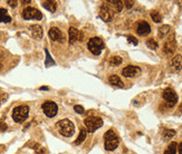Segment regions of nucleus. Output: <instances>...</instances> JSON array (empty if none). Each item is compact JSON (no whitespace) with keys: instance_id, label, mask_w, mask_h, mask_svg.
<instances>
[{"instance_id":"nucleus-41","label":"nucleus","mask_w":182,"mask_h":154,"mask_svg":"<svg viewBox=\"0 0 182 154\" xmlns=\"http://www.w3.org/2000/svg\"><path fill=\"white\" fill-rule=\"evenodd\" d=\"M40 89H43V90H46V89H48V87H40Z\"/></svg>"},{"instance_id":"nucleus-30","label":"nucleus","mask_w":182,"mask_h":154,"mask_svg":"<svg viewBox=\"0 0 182 154\" xmlns=\"http://www.w3.org/2000/svg\"><path fill=\"white\" fill-rule=\"evenodd\" d=\"M74 109H75V112L78 113V114H84V112H85L84 107L80 106V105H75V106H74Z\"/></svg>"},{"instance_id":"nucleus-19","label":"nucleus","mask_w":182,"mask_h":154,"mask_svg":"<svg viewBox=\"0 0 182 154\" xmlns=\"http://www.w3.org/2000/svg\"><path fill=\"white\" fill-rule=\"evenodd\" d=\"M170 30H171V27H170L169 25H163V26H161L160 28L158 29V36H159V38L163 39V38L165 37L166 35H168L170 32Z\"/></svg>"},{"instance_id":"nucleus-5","label":"nucleus","mask_w":182,"mask_h":154,"mask_svg":"<svg viewBox=\"0 0 182 154\" xmlns=\"http://www.w3.org/2000/svg\"><path fill=\"white\" fill-rule=\"evenodd\" d=\"M84 124L86 126V131L87 132H95L97 128H99L103 125V120L101 117L97 116H89L84 120Z\"/></svg>"},{"instance_id":"nucleus-20","label":"nucleus","mask_w":182,"mask_h":154,"mask_svg":"<svg viewBox=\"0 0 182 154\" xmlns=\"http://www.w3.org/2000/svg\"><path fill=\"white\" fill-rule=\"evenodd\" d=\"M43 7L45 9H47V10H49L50 12H55L57 9V2L56 1H43Z\"/></svg>"},{"instance_id":"nucleus-24","label":"nucleus","mask_w":182,"mask_h":154,"mask_svg":"<svg viewBox=\"0 0 182 154\" xmlns=\"http://www.w3.org/2000/svg\"><path fill=\"white\" fill-rule=\"evenodd\" d=\"M178 144L175 142H171L168 146V149L164 151V154H177Z\"/></svg>"},{"instance_id":"nucleus-32","label":"nucleus","mask_w":182,"mask_h":154,"mask_svg":"<svg viewBox=\"0 0 182 154\" xmlns=\"http://www.w3.org/2000/svg\"><path fill=\"white\" fill-rule=\"evenodd\" d=\"M127 40H129V43H132L133 45H137V39L133 36H127Z\"/></svg>"},{"instance_id":"nucleus-36","label":"nucleus","mask_w":182,"mask_h":154,"mask_svg":"<svg viewBox=\"0 0 182 154\" xmlns=\"http://www.w3.org/2000/svg\"><path fill=\"white\" fill-rule=\"evenodd\" d=\"M2 65H3V56H2V53L0 51V69H1Z\"/></svg>"},{"instance_id":"nucleus-34","label":"nucleus","mask_w":182,"mask_h":154,"mask_svg":"<svg viewBox=\"0 0 182 154\" xmlns=\"http://www.w3.org/2000/svg\"><path fill=\"white\" fill-rule=\"evenodd\" d=\"M7 2H8V5L10 6V7H16L18 1H17V0H8Z\"/></svg>"},{"instance_id":"nucleus-9","label":"nucleus","mask_w":182,"mask_h":154,"mask_svg":"<svg viewBox=\"0 0 182 154\" xmlns=\"http://www.w3.org/2000/svg\"><path fill=\"white\" fill-rule=\"evenodd\" d=\"M162 96H163L164 101L169 104V106H173V105H175V103L178 102L177 93H175V92H174V90L172 89V88H170V87L165 88V89L163 90Z\"/></svg>"},{"instance_id":"nucleus-11","label":"nucleus","mask_w":182,"mask_h":154,"mask_svg":"<svg viewBox=\"0 0 182 154\" xmlns=\"http://www.w3.org/2000/svg\"><path fill=\"white\" fill-rule=\"evenodd\" d=\"M68 35H69V44H74L75 41H83L84 39V34L83 31L80 30H77L74 27H70L69 31H68Z\"/></svg>"},{"instance_id":"nucleus-27","label":"nucleus","mask_w":182,"mask_h":154,"mask_svg":"<svg viewBox=\"0 0 182 154\" xmlns=\"http://www.w3.org/2000/svg\"><path fill=\"white\" fill-rule=\"evenodd\" d=\"M146 46L149 48H151V49H153V51H156V48L159 47V44H158V41H156V39H153V38H150V39L146 40Z\"/></svg>"},{"instance_id":"nucleus-23","label":"nucleus","mask_w":182,"mask_h":154,"mask_svg":"<svg viewBox=\"0 0 182 154\" xmlns=\"http://www.w3.org/2000/svg\"><path fill=\"white\" fill-rule=\"evenodd\" d=\"M28 145H30L29 147H31V149L35 150L37 154H44L45 153V150L43 149V146L40 145V144L35 143V142H30V143H28Z\"/></svg>"},{"instance_id":"nucleus-10","label":"nucleus","mask_w":182,"mask_h":154,"mask_svg":"<svg viewBox=\"0 0 182 154\" xmlns=\"http://www.w3.org/2000/svg\"><path fill=\"white\" fill-rule=\"evenodd\" d=\"M113 16H114V13H113L112 9L110 8V6L107 5V3H103V5L101 6V8H99V17H101L104 22H108L113 19Z\"/></svg>"},{"instance_id":"nucleus-12","label":"nucleus","mask_w":182,"mask_h":154,"mask_svg":"<svg viewBox=\"0 0 182 154\" xmlns=\"http://www.w3.org/2000/svg\"><path fill=\"white\" fill-rule=\"evenodd\" d=\"M48 36L53 41H59V43H63L65 40V36L60 30L57 28V27H53L50 28L48 31Z\"/></svg>"},{"instance_id":"nucleus-1","label":"nucleus","mask_w":182,"mask_h":154,"mask_svg":"<svg viewBox=\"0 0 182 154\" xmlns=\"http://www.w3.org/2000/svg\"><path fill=\"white\" fill-rule=\"evenodd\" d=\"M56 128L63 136H66V137L72 136L75 132V126H74L72 121H69L68 118H64V120H60L59 122H57Z\"/></svg>"},{"instance_id":"nucleus-37","label":"nucleus","mask_w":182,"mask_h":154,"mask_svg":"<svg viewBox=\"0 0 182 154\" xmlns=\"http://www.w3.org/2000/svg\"><path fill=\"white\" fill-rule=\"evenodd\" d=\"M178 150H179V154H182V142L178 146Z\"/></svg>"},{"instance_id":"nucleus-22","label":"nucleus","mask_w":182,"mask_h":154,"mask_svg":"<svg viewBox=\"0 0 182 154\" xmlns=\"http://www.w3.org/2000/svg\"><path fill=\"white\" fill-rule=\"evenodd\" d=\"M86 135H87V131H86V128H82L79 131V135H78L77 140L75 141V144L76 145H79V144H82L84 141H85V138H86Z\"/></svg>"},{"instance_id":"nucleus-8","label":"nucleus","mask_w":182,"mask_h":154,"mask_svg":"<svg viewBox=\"0 0 182 154\" xmlns=\"http://www.w3.org/2000/svg\"><path fill=\"white\" fill-rule=\"evenodd\" d=\"M177 49V40H175V36L172 34L163 45V51L166 55H172Z\"/></svg>"},{"instance_id":"nucleus-4","label":"nucleus","mask_w":182,"mask_h":154,"mask_svg":"<svg viewBox=\"0 0 182 154\" xmlns=\"http://www.w3.org/2000/svg\"><path fill=\"white\" fill-rule=\"evenodd\" d=\"M87 48L93 55L98 56L104 49V41L99 37H93L89 40L87 43Z\"/></svg>"},{"instance_id":"nucleus-17","label":"nucleus","mask_w":182,"mask_h":154,"mask_svg":"<svg viewBox=\"0 0 182 154\" xmlns=\"http://www.w3.org/2000/svg\"><path fill=\"white\" fill-rule=\"evenodd\" d=\"M106 3H108V6L112 7V10L116 11V12L122 11V8H123V2L120 1V0H110V1H107Z\"/></svg>"},{"instance_id":"nucleus-13","label":"nucleus","mask_w":182,"mask_h":154,"mask_svg":"<svg viewBox=\"0 0 182 154\" xmlns=\"http://www.w3.org/2000/svg\"><path fill=\"white\" fill-rule=\"evenodd\" d=\"M141 74V68L134 65H129L125 68L122 69V75L124 77H135Z\"/></svg>"},{"instance_id":"nucleus-18","label":"nucleus","mask_w":182,"mask_h":154,"mask_svg":"<svg viewBox=\"0 0 182 154\" xmlns=\"http://www.w3.org/2000/svg\"><path fill=\"white\" fill-rule=\"evenodd\" d=\"M108 83H110L111 85L113 86H116V87H123V82L121 80V78L117 76V75H111L108 77Z\"/></svg>"},{"instance_id":"nucleus-35","label":"nucleus","mask_w":182,"mask_h":154,"mask_svg":"<svg viewBox=\"0 0 182 154\" xmlns=\"http://www.w3.org/2000/svg\"><path fill=\"white\" fill-rule=\"evenodd\" d=\"M123 3H125V6H126V8H132V7H133V5H134V1H129V0H127V1H125V2H123Z\"/></svg>"},{"instance_id":"nucleus-16","label":"nucleus","mask_w":182,"mask_h":154,"mask_svg":"<svg viewBox=\"0 0 182 154\" xmlns=\"http://www.w3.org/2000/svg\"><path fill=\"white\" fill-rule=\"evenodd\" d=\"M171 67L174 72H179L182 69V56L175 55L171 60Z\"/></svg>"},{"instance_id":"nucleus-28","label":"nucleus","mask_w":182,"mask_h":154,"mask_svg":"<svg viewBox=\"0 0 182 154\" xmlns=\"http://www.w3.org/2000/svg\"><path fill=\"white\" fill-rule=\"evenodd\" d=\"M45 53H46V61H45L46 67H49V66H51V65H55V61H54V59L51 58L49 51H47V49H45Z\"/></svg>"},{"instance_id":"nucleus-21","label":"nucleus","mask_w":182,"mask_h":154,"mask_svg":"<svg viewBox=\"0 0 182 154\" xmlns=\"http://www.w3.org/2000/svg\"><path fill=\"white\" fill-rule=\"evenodd\" d=\"M11 17L8 15V11L5 8H0V22H10Z\"/></svg>"},{"instance_id":"nucleus-7","label":"nucleus","mask_w":182,"mask_h":154,"mask_svg":"<svg viewBox=\"0 0 182 154\" xmlns=\"http://www.w3.org/2000/svg\"><path fill=\"white\" fill-rule=\"evenodd\" d=\"M41 108H43L46 116H48V117L56 116L57 112H58V107H57L56 103H54V102H51V101L45 102V103L41 105Z\"/></svg>"},{"instance_id":"nucleus-15","label":"nucleus","mask_w":182,"mask_h":154,"mask_svg":"<svg viewBox=\"0 0 182 154\" xmlns=\"http://www.w3.org/2000/svg\"><path fill=\"white\" fill-rule=\"evenodd\" d=\"M30 32H31V36L35 39H41L43 38V28L39 26V25H32V26H30Z\"/></svg>"},{"instance_id":"nucleus-39","label":"nucleus","mask_w":182,"mask_h":154,"mask_svg":"<svg viewBox=\"0 0 182 154\" xmlns=\"http://www.w3.org/2000/svg\"><path fill=\"white\" fill-rule=\"evenodd\" d=\"M31 1L30 0H22V3H24V5H27V3H30Z\"/></svg>"},{"instance_id":"nucleus-26","label":"nucleus","mask_w":182,"mask_h":154,"mask_svg":"<svg viewBox=\"0 0 182 154\" xmlns=\"http://www.w3.org/2000/svg\"><path fill=\"white\" fill-rule=\"evenodd\" d=\"M122 58L120 56H113L112 58L110 59V65L111 66H118V65L122 64Z\"/></svg>"},{"instance_id":"nucleus-29","label":"nucleus","mask_w":182,"mask_h":154,"mask_svg":"<svg viewBox=\"0 0 182 154\" xmlns=\"http://www.w3.org/2000/svg\"><path fill=\"white\" fill-rule=\"evenodd\" d=\"M174 135H175V131L174 130H165L163 133V138L165 141H168L171 137H173Z\"/></svg>"},{"instance_id":"nucleus-31","label":"nucleus","mask_w":182,"mask_h":154,"mask_svg":"<svg viewBox=\"0 0 182 154\" xmlns=\"http://www.w3.org/2000/svg\"><path fill=\"white\" fill-rule=\"evenodd\" d=\"M7 99H8V94H6V93L0 94V106L7 101Z\"/></svg>"},{"instance_id":"nucleus-2","label":"nucleus","mask_w":182,"mask_h":154,"mask_svg":"<svg viewBox=\"0 0 182 154\" xmlns=\"http://www.w3.org/2000/svg\"><path fill=\"white\" fill-rule=\"evenodd\" d=\"M104 143L105 149L107 151H113L115 150L118 145V136L113 130H108L104 134Z\"/></svg>"},{"instance_id":"nucleus-38","label":"nucleus","mask_w":182,"mask_h":154,"mask_svg":"<svg viewBox=\"0 0 182 154\" xmlns=\"http://www.w3.org/2000/svg\"><path fill=\"white\" fill-rule=\"evenodd\" d=\"M5 150H6V146L5 145H0V153H2Z\"/></svg>"},{"instance_id":"nucleus-33","label":"nucleus","mask_w":182,"mask_h":154,"mask_svg":"<svg viewBox=\"0 0 182 154\" xmlns=\"http://www.w3.org/2000/svg\"><path fill=\"white\" fill-rule=\"evenodd\" d=\"M7 124L6 123H3V122H0V132H5L6 130H7Z\"/></svg>"},{"instance_id":"nucleus-25","label":"nucleus","mask_w":182,"mask_h":154,"mask_svg":"<svg viewBox=\"0 0 182 154\" xmlns=\"http://www.w3.org/2000/svg\"><path fill=\"white\" fill-rule=\"evenodd\" d=\"M150 16H151V18H152L153 22H156V24H159V22H162V16L160 15V12H159V11L152 10V11H151V13H150Z\"/></svg>"},{"instance_id":"nucleus-40","label":"nucleus","mask_w":182,"mask_h":154,"mask_svg":"<svg viewBox=\"0 0 182 154\" xmlns=\"http://www.w3.org/2000/svg\"><path fill=\"white\" fill-rule=\"evenodd\" d=\"M179 112H180V113H181V114H182V103L179 105Z\"/></svg>"},{"instance_id":"nucleus-3","label":"nucleus","mask_w":182,"mask_h":154,"mask_svg":"<svg viewBox=\"0 0 182 154\" xmlns=\"http://www.w3.org/2000/svg\"><path fill=\"white\" fill-rule=\"evenodd\" d=\"M28 115H29V107L27 105H19L13 108L12 120L16 123H22L28 117Z\"/></svg>"},{"instance_id":"nucleus-14","label":"nucleus","mask_w":182,"mask_h":154,"mask_svg":"<svg viewBox=\"0 0 182 154\" xmlns=\"http://www.w3.org/2000/svg\"><path fill=\"white\" fill-rule=\"evenodd\" d=\"M136 32L140 36H145V35L150 34L151 32V27L150 25L147 24L145 20H141V22L137 24L136 27Z\"/></svg>"},{"instance_id":"nucleus-6","label":"nucleus","mask_w":182,"mask_h":154,"mask_svg":"<svg viewBox=\"0 0 182 154\" xmlns=\"http://www.w3.org/2000/svg\"><path fill=\"white\" fill-rule=\"evenodd\" d=\"M22 18L26 20L29 19H36V20H41L43 15L38 9L34 8V7H27L22 10Z\"/></svg>"}]
</instances>
